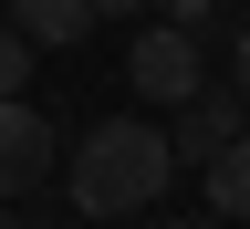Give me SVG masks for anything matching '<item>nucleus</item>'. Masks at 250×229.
I'll use <instances>...</instances> for the list:
<instances>
[{
    "instance_id": "obj_1",
    "label": "nucleus",
    "mask_w": 250,
    "mask_h": 229,
    "mask_svg": "<svg viewBox=\"0 0 250 229\" xmlns=\"http://www.w3.org/2000/svg\"><path fill=\"white\" fill-rule=\"evenodd\" d=\"M167 177H177L167 125H136V115L83 125L73 167H62V187H73V208H83V219H136V208H156V198H167Z\"/></svg>"
},
{
    "instance_id": "obj_2",
    "label": "nucleus",
    "mask_w": 250,
    "mask_h": 229,
    "mask_svg": "<svg viewBox=\"0 0 250 229\" xmlns=\"http://www.w3.org/2000/svg\"><path fill=\"white\" fill-rule=\"evenodd\" d=\"M125 83H136L146 104H188V94L208 83V62H198V31H177V21H146V31H125Z\"/></svg>"
},
{
    "instance_id": "obj_3",
    "label": "nucleus",
    "mask_w": 250,
    "mask_h": 229,
    "mask_svg": "<svg viewBox=\"0 0 250 229\" xmlns=\"http://www.w3.org/2000/svg\"><path fill=\"white\" fill-rule=\"evenodd\" d=\"M42 177H52V125L21 94H0V198H31Z\"/></svg>"
},
{
    "instance_id": "obj_4",
    "label": "nucleus",
    "mask_w": 250,
    "mask_h": 229,
    "mask_svg": "<svg viewBox=\"0 0 250 229\" xmlns=\"http://www.w3.org/2000/svg\"><path fill=\"white\" fill-rule=\"evenodd\" d=\"M229 136H240V83H229V94H208V83H198V94L177 104V125H167L177 167H208V156L229 146Z\"/></svg>"
},
{
    "instance_id": "obj_5",
    "label": "nucleus",
    "mask_w": 250,
    "mask_h": 229,
    "mask_svg": "<svg viewBox=\"0 0 250 229\" xmlns=\"http://www.w3.org/2000/svg\"><path fill=\"white\" fill-rule=\"evenodd\" d=\"M94 21H104L94 0H11V31H21L31 52H73V42H83Z\"/></svg>"
},
{
    "instance_id": "obj_6",
    "label": "nucleus",
    "mask_w": 250,
    "mask_h": 229,
    "mask_svg": "<svg viewBox=\"0 0 250 229\" xmlns=\"http://www.w3.org/2000/svg\"><path fill=\"white\" fill-rule=\"evenodd\" d=\"M198 177H208V208L229 219V229H250V125H240V136H229V146L208 156Z\"/></svg>"
},
{
    "instance_id": "obj_7",
    "label": "nucleus",
    "mask_w": 250,
    "mask_h": 229,
    "mask_svg": "<svg viewBox=\"0 0 250 229\" xmlns=\"http://www.w3.org/2000/svg\"><path fill=\"white\" fill-rule=\"evenodd\" d=\"M21 83H31V42L0 21V94H21Z\"/></svg>"
},
{
    "instance_id": "obj_8",
    "label": "nucleus",
    "mask_w": 250,
    "mask_h": 229,
    "mask_svg": "<svg viewBox=\"0 0 250 229\" xmlns=\"http://www.w3.org/2000/svg\"><path fill=\"white\" fill-rule=\"evenodd\" d=\"M156 11H167L177 31H198V21H219V0H156Z\"/></svg>"
},
{
    "instance_id": "obj_9",
    "label": "nucleus",
    "mask_w": 250,
    "mask_h": 229,
    "mask_svg": "<svg viewBox=\"0 0 250 229\" xmlns=\"http://www.w3.org/2000/svg\"><path fill=\"white\" fill-rule=\"evenodd\" d=\"M229 62H240V104H250V31H240V42H229Z\"/></svg>"
},
{
    "instance_id": "obj_10",
    "label": "nucleus",
    "mask_w": 250,
    "mask_h": 229,
    "mask_svg": "<svg viewBox=\"0 0 250 229\" xmlns=\"http://www.w3.org/2000/svg\"><path fill=\"white\" fill-rule=\"evenodd\" d=\"M94 11H104V21H136V11H146V0H94Z\"/></svg>"
},
{
    "instance_id": "obj_11",
    "label": "nucleus",
    "mask_w": 250,
    "mask_h": 229,
    "mask_svg": "<svg viewBox=\"0 0 250 229\" xmlns=\"http://www.w3.org/2000/svg\"><path fill=\"white\" fill-rule=\"evenodd\" d=\"M167 229H229V219H167Z\"/></svg>"
},
{
    "instance_id": "obj_12",
    "label": "nucleus",
    "mask_w": 250,
    "mask_h": 229,
    "mask_svg": "<svg viewBox=\"0 0 250 229\" xmlns=\"http://www.w3.org/2000/svg\"><path fill=\"white\" fill-rule=\"evenodd\" d=\"M0 229H21V208H11V198H0Z\"/></svg>"
}]
</instances>
